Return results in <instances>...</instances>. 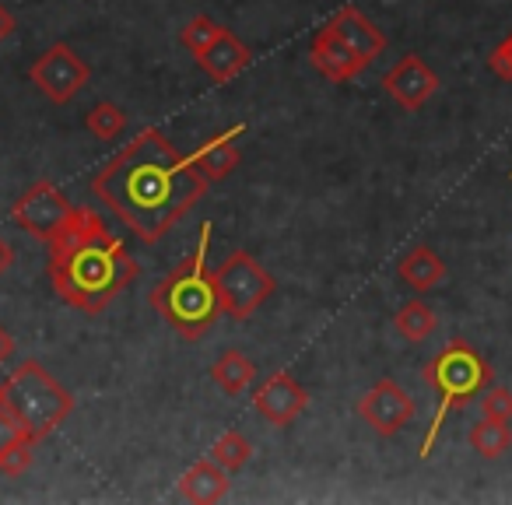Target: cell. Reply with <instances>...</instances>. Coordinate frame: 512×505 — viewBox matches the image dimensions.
I'll return each mask as SVG.
<instances>
[{
  "label": "cell",
  "instance_id": "cell-16",
  "mask_svg": "<svg viewBox=\"0 0 512 505\" xmlns=\"http://www.w3.org/2000/svg\"><path fill=\"white\" fill-rule=\"evenodd\" d=\"M249 50L239 43V39L232 36V32H221L218 39H214L211 46H207L204 53L197 57V64H200V71L207 74L211 81H218V85H225V81H232L235 74L242 71V67L249 64Z\"/></svg>",
  "mask_w": 512,
  "mask_h": 505
},
{
  "label": "cell",
  "instance_id": "cell-13",
  "mask_svg": "<svg viewBox=\"0 0 512 505\" xmlns=\"http://www.w3.org/2000/svg\"><path fill=\"white\" fill-rule=\"evenodd\" d=\"M327 29L334 32V36L341 39V43H348L351 50H355L362 60H369V64L379 57V53L386 50V36L376 29V22H372V18H365L358 8H351V4H348V8H341L334 18H330Z\"/></svg>",
  "mask_w": 512,
  "mask_h": 505
},
{
  "label": "cell",
  "instance_id": "cell-18",
  "mask_svg": "<svg viewBox=\"0 0 512 505\" xmlns=\"http://www.w3.org/2000/svg\"><path fill=\"white\" fill-rule=\"evenodd\" d=\"M435 327H439V316H435V309L421 299L404 302V306L397 309V316H393V330L411 344L428 341V337L435 334Z\"/></svg>",
  "mask_w": 512,
  "mask_h": 505
},
{
  "label": "cell",
  "instance_id": "cell-10",
  "mask_svg": "<svg viewBox=\"0 0 512 505\" xmlns=\"http://www.w3.org/2000/svg\"><path fill=\"white\" fill-rule=\"evenodd\" d=\"M383 92L397 102L407 113H418L435 92H439V74L418 57V53H407L404 60L390 67L383 74Z\"/></svg>",
  "mask_w": 512,
  "mask_h": 505
},
{
  "label": "cell",
  "instance_id": "cell-21",
  "mask_svg": "<svg viewBox=\"0 0 512 505\" xmlns=\"http://www.w3.org/2000/svg\"><path fill=\"white\" fill-rule=\"evenodd\" d=\"M211 456L214 463H221V467L232 474V470H239V467H246L249 463V456H253V442L246 439L242 432H221L218 439H214V446H211Z\"/></svg>",
  "mask_w": 512,
  "mask_h": 505
},
{
  "label": "cell",
  "instance_id": "cell-14",
  "mask_svg": "<svg viewBox=\"0 0 512 505\" xmlns=\"http://www.w3.org/2000/svg\"><path fill=\"white\" fill-rule=\"evenodd\" d=\"M176 488H179V498H186V502L211 505L228 495L232 481H228V470L221 467V463H214L211 456H204V460H197L190 470H183Z\"/></svg>",
  "mask_w": 512,
  "mask_h": 505
},
{
  "label": "cell",
  "instance_id": "cell-28",
  "mask_svg": "<svg viewBox=\"0 0 512 505\" xmlns=\"http://www.w3.org/2000/svg\"><path fill=\"white\" fill-rule=\"evenodd\" d=\"M11 264H15V249H11V242L4 239V235H0V278L8 274Z\"/></svg>",
  "mask_w": 512,
  "mask_h": 505
},
{
  "label": "cell",
  "instance_id": "cell-11",
  "mask_svg": "<svg viewBox=\"0 0 512 505\" xmlns=\"http://www.w3.org/2000/svg\"><path fill=\"white\" fill-rule=\"evenodd\" d=\"M253 407L260 411V418L264 421L285 428L309 407V390L302 383H295L292 372L278 369L253 390Z\"/></svg>",
  "mask_w": 512,
  "mask_h": 505
},
{
  "label": "cell",
  "instance_id": "cell-7",
  "mask_svg": "<svg viewBox=\"0 0 512 505\" xmlns=\"http://www.w3.org/2000/svg\"><path fill=\"white\" fill-rule=\"evenodd\" d=\"M74 211H78V207L67 200V193L60 190V186H53L50 179H39V183H32L29 190L15 200L11 218H15V225L25 228L32 239L50 246L67 228V221L74 218Z\"/></svg>",
  "mask_w": 512,
  "mask_h": 505
},
{
  "label": "cell",
  "instance_id": "cell-1",
  "mask_svg": "<svg viewBox=\"0 0 512 505\" xmlns=\"http://www.w3.org/2000/svg\"><path fill=\"white\" fill-rule=\"evenodd\" d=\"M211 179L179 155L158 130H141L116 158L92 176V193L137 235L158 242L193 204H200Z\"/></svg>",
  "mask_w": 512,
  "mask_h": 505
},
{
  "label": "cell",
  "instance_id": "cell-4",
  "mask_svg": "<svg viewBox=\"0 0 512 505\" xmlns=\"http://www.w3.org/2000/svg\"><path fill=\"white\" fill-rule=\"evenodd\" d=\"M425 383L439 393V407H435V418L428 425L425 439H421V460H428L442 435V425L453 411H463L474 397H481L484 386L495 383V369L484 362L474 351V344H467L463 337H453L432 362L425 365Z\"/></svg>",
  "mask_w": 512,
  "mask_h": 505
},
{
  "label": "cell",
  "instance_id": "cell-15",
  "mask_svg": "<svg viewBox=\"0 0 512 505\" xmlns=\"http://www.w3.org/2000/svg\"><path fill=\"white\" fill-rule=\"evenodd\" d=\"M242 123H235V127L221 130V134H214L211 141H204L197 151H193V165H197L200 172H204L207 179H225L235 172V165L242 162L239 148H235V141L242 137Z\"/></svg>",
  "mask_w": 512,
  "mask_h": 505
},
{
  "label": "cell",
  "instance_id": "cell-27",
  "mask_svg": "<svg viewBox=\"0 0 512 505\" xmlns=\"http://www.w3.org/2000/svg\"><path fill=\"white\" fill-rule=\"evenodd\" d=\"M11 36H15V15H11L4 4H0V46L8 43Z\"/></svg>",
  "mask_w": 512,
  "mask_h": 505
},
{
  "label": "cell",
  "instance_id": "cell-12",
  "mask_svg": "<svg viewBox=\"0 0 512 505\" xmlns=\"http://www.w3.org/2000/svg\"><path fill=\"white\" fill-rule=\"evenodd\" d=\"M309 60H313L316 71H320L327 81H334V85L355 81L358 74L369 67V60L358 57V53L351 50L348 43H341L330 29H320L313 36V43H309Z\"/></svg>",
  "mask_w": 512,
  "mask_h": 505
},
{
  "label": "cell",
  "instance_id": "cell-3",
  "mask_svg": "<svg viewBox=\"0 0 512 505\" xmlns=\"http://www.w3.org/2000/svg\"><path fill=\"white\" fill-rule=\"evenodd\" d=\"M207 246H211V221L200 225L197 249L190 257L151 288V309L186 341L204 337L221 313L214 271H207Z\"/></svg>",
  "mask_w": 512,
  "mask_h": 505
},
{
  "label": "cell",
  "instance_id": "cell-9",
  "mask_svg": "<svg viewBox=\"0 0 512 505\" xmlns=\"http://www.w3.org/2000/svg\"><path fill=\"white\" fill-rule=\"evenodd\" d=\"M418 407L414 397L397 383V379H379L362 400H358V418L379 435V439H393L414 421Z\"/></svg>",
  "mask_w": 512,
  "mask_h": 505
},
{
  "label": "cell",
  "instance_id": "cell-5",
  "mask_svg": "<svg viewBox=\"0 0 512 505\" xmlns=\"http://www.w3.org/2000/svg\"><path fill=\"white\" fill-rule=\"evenodd\" d=\"M4 397H8L15 418L22 421V428L36 442H43L46 435H53V428H60L74 411V397L67 386H60L36 358H25L11 379L4 383Z\"/></svg>",
  "mask_w": 512,
  "mask_h": 505
},
{
  "label": "cell",
  "instance_id": "cell-29",
  "mask_svg": "<svg viewBox=\"0 0 512 505\" xmlns=\"http://www.w3.org/2000/svg\"><path fill=\"white\" fill-rule=\"evenodd\" d=\"M11 355H15V337H11V334H8V330L0 327V365L8 362V358H11Z\"/></svg>",
  "mask_w": 512,
  "mask_h": 505
},
{
  "label": "cell",
  "instance_id": "cell-26",
  "mask_svg": "<svg viewBox=\"0 0 512 505\" xmlns=\"http://www.w3.org/2000/svg\"><path fill=\"white\" fill-rule=\"evenodd\" d=\"M488 67H491V74H495V78L512 81V32L488 53Z\"/></svg>",
  "mask_w": 512,
  "mask_h": 505
},
{
  "label": "cell",
  "instance_id": "cell-24",
  "mask_svg": "<svg viewBox=\"0 0 512 505\" xmlns=\"http://www.w3.org/2000/svg\"><path fill=\"white\" fill-rule=\"evenodd\" d=\"M221 32H225V29H221L218 22H211L207 15H197L193 22H186L183 32H179V43H183L186 50L193 53V57H200V53H204L207 46H211L214 39L221 36Z\"/></svg>",
  "mask_w": 512,
  "mask_h": 505
},
{
  "label": "cell",
  "instance_id": "cell-17",
  "mask_svg": "<svg viewBox=\"0 0 512 505\" xmlns=\"http://www.w3.org/2000/svg\"><path fill=\"white\" fill-rule=\"evenodd\" d=\"M397 274L407 288H414L418 295H425L446 281V264H442V257L432 246H411L404 257H400Z\"/></svg>",
  "mask_w": 512,
  "mask_h": 505
},
{
  "label": "cell",
  "instance_id": "cell-25",
  "mask_svg": "<svg viewBox=\"0 0 512 505\" xmlns=\"http://www.w3.org/2000/svg\"><path fill=\"white\" fill-rule=\"evenodd\" d=\"M481 418L491 421H512V390L509 386H484L481 390Z\"/></svg>",
  "mask_w": 512,
  "mask_h": 505
},
{
  "label": "cell",
  "instance_id": "cell-2",
  "mask_svg": "<svg viewBox=\"0 0 512 505\" xmlns=\"http://www.w3.org/2000/svg\"><path fill=\"white\" fill-rule=\"evenodd\" d=\"M46 278L67 306L99 316L137 278V260L106 228L92 207H78L67 228L50 242Z\"/></svg>",
  "mask_w": 512,
  "mask_h": 505
},
{
  "label": "cell",
  "instance_id": "cell-6",
  "mask_svg": "<svg viewBox=\"0 0 512 505\" xmlns=\"http://www.w3.org/2000/svg\"><path fill=\"white\" fill-rule=\"evenodd\" d=\"M214 288H218L221 313L232 320H249L256 309L264 306L274 292V278L260 267V260L249 257L246 249L228 253L225 264L214 271Z\"/></svg>",
  "mask_w": 512,
  "mask_h": 505
},
{
  "label": "cell",
  "instance_id": "cell-23",
  "mask_svg": "<svg viewBox=\"0 0 512 505\" xmlns=\"http://www.w3.org/2000/svg\"><path fill=\"white\" fill-rule=\"evenodd\" d=\"M22 442H36V439H32V435L22 428V421L15 418L8 397H4V386H0V467H4L8 453H15Z\"/></svg>",
  "mask_w": 512,
  "mask_h": 505
},
{
  "label": "cell",
  "instance_id": "cell-19",
  "mask_svg": "<svg viewBox=\"0 0 512 505\" xmlns=\"http://www.w3.org/2000/svg\"><path fill=\"white\" fill-rule=\"evenodd\" d=\"M253 376H256V365L249 362L242 351H225V355L211 365V379L228 393V397L246 393L249 383H253Z\"/></svg>",
  "mask_w": 512,
  "mask_h": 505
},
{
  "label": "cell",
  "instance_id": "cell-22",
  "mask_svg": "<svg viewBox=\"0 0 512 505\" xmlns=\"http://www.w3.org/2000/svg\"><path fill=\"white\" fill-rule=\"evenodd\" d=\"M85 127H88V134L99 137V141H116V137L127 130V113H123L120 106H113V102H99V106L88 109Z\"/></svg>",
  "mask_w": 512,
  "mask_h": 505
},
{
  "label": "cell",
  "instance_id": "cell-20",
  "mask_svg": "<svg viewBox=\"0 0 512 505\" xmlns=\"http://www.w3.org/2000/svg\"><path fill=\"white\" fill-rule=\"evenodd\" d=\"M470 449L484 460H498L512 449V432H509V421H491L481 418L477 425H470Z\"/></svg>",
  "mask_w": 512,
  "mask_h": 505
},
{
  "label": "cell",
  "instance_id": "cell-8",
  "mask_svg": "<svg viewBox=\"0 0 512 505\" xmlns=\"http://www.w3.org/2000/svg\"><path fill=\"white\" fill-rule=\"evenodd\" d=\"M29 78L53 106H67L92 78V67L78 57L67 43H53L36 64L29 67Z\"/></svg>",
  "mask_w": 512,
  "mask_h": 505
}]
</instances>
